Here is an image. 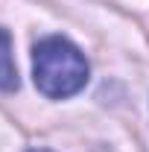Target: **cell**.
Here are the masks:
<instances>
[{"instance_id":"3957f363","label":"cell","mask_w":149,"mask_h":152,"mask_svg":"<svg viewBox=\"0 0 149 152\" xmlns=\"http://www.w3.org/2000/svg\"><path fill=\"white\" fill-rule=\"evenodd\" d=\"M32 152H50V149H32Z\"/></svg>"},{"instance_id":"7a4b0ae2","label":"cell","mask_w":149,"mask_h":152,"mask_svg":"<svg viewBox=\"0 0 149 152\" xmlns=\"http://www.w3.org/2000/svg\"><path fill=\"white\" fill-rule=\"evenodd\" d=\"M0 88L3 91H15L18 88V70L12 61V38L0 26Z\"/></svg>"},{"instance_id":"6da1fadb","label":"cell","mask_w":149,"mask_h":152,"mask_svg":"<svg viewBox=\"0 0 149 152\" xmlns=\"http://www.w3.org/2000/svg\"><path fill=\"white\" fill-rule=\"evenodd\" d=\"M32 70L41 94L64 99L85 88L88 82V61L67 38H44L32 50Z\"/></svg>"}]
</instances>
